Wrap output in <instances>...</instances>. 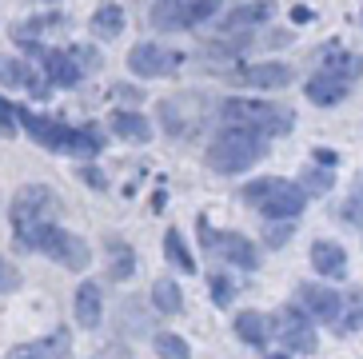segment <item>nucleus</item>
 I'll return each mask as SVG.
<instances>
[{
  "label": "nucleus",
  "mask_w": 363,
  "mask_h": 359,
  "mask_svg": "<svg viewBox=\"0 0 363 359\" xmlns=\"http://www.w3.org/2000/svg\"><path fill=\"white\" fill-rule=\"evenodd\" d=\"M272 136L256 132V128H240V124H224V132L208 144L203 160L216 176H240V172L256 168V160L267 156Z\"/></svg>",
  "instance_id": "nucleus-1"
},
{
  "label": "nucleus",
  "mask_w": 363,
  "mask_h": 359,
  "mask_svg": "<svg viewBox=\"0 0 363 359\" xmlns=\"http://www.w3.org/2000/svg\"><path fill=\"white\" fill-rule=\"evenodd\" d=\"M156 120L172 140H196L212 128V120H220V104L208 92H176L160 100Z\"/></svg>",
  "instance_id": "nucleus-2"
},
{
  "label": "nucleus",
  "mask_w": 363,
  "mask_h": 359,
  "mask_svg": "<svg viewBox=\"0 0 363 359\" xmlns=\"http://www.w3.org/2000/svg\"><path fill=\"white\" fill-rule=\"evenodd\" d=\"M308 200L311 196L299 188V180L291 184L284 176H259L252 184H244V204H252L264 220H299Z\"/></svg>",
  "instance_id": "nucleus-3"
},
{
  "label": "nucleus",
  "mask_w": 363,
  "mask_h": 359,
  "mask_svg": "<svg viewBox=\"0 0 363 359\" xmlns=\"http://www.w3.org/2000/svg\"><path fill=\"white\" fill-rule=\"evenodd\" d=\"M220 120L224 124H240V128H256L264 136H288L296 132V112L279 100H252V96H240V100H220Z\"/></svg>",
  "instance_id": "nucleus-4"
},
{
  "label": "nucleus",
  "mask_w": 363,
  "mask_h": 359,
  "mask_svg": "<svg viewBox=\"0 0 363 359\" xmlns=\"http://www.w3.org/2000/svg\"><path fill=\"white\" fill-rule=\"evenodd\" d=\"M16 243L28 248V252H36V255H48L65 272H88L92 267V248H88V240H80L76 232H68L60 223H40L36 232H28Z\"/></svg>",
  "instance_id": "nucleus-5"
},
{
  "label": "nucleus",
  "mask_w": 363,
  "mask_h": 359,
  "mask_svg": "<svg viewBox=\"0 0 363 359\" xmlns=\"http://www.w3.org/2000/svg\"><path fill=\"white\" fill-rule=\"evenodd\" d=\"M60 216H65V200L48 184H24V188L12 192L9 200V228L16 240L36 232L40 223H56Z\"/></svg>",
  "instance_id": "nucleus-6"
},
{
  "label": "nucleus",
  "mask_w": 363,
  "mask_h": 359,
  "mask_svg": "<svg viewBox=\"0 0 363 359\" xmlns=\"http://www.w3.org/2000/svg\"><path fill=\"white\" fill-rule=\"evenodd\" d=\"M224 0H152L148 24L156 32H188L220 16Z\"/></svg>",
  "instance_id": "nucleus-7"
},
{
  "label": "nucleus",
  "mask_w": 363,
  "mask_h": 359,
  "mask_svg": "<svg viewBox=\"0 0 363 359\" xmlns=\"http://www.w3.org/2000/svg\"><path fill=\"white\" fill-rule=\"evenodd\" d=\"M272 339H276L284 351H296V355H311V351L320 348V336H315V319L303 311V307H276L272 311Z\"/></svg>",
  "instance_id": "nucleus-8"
},
{
  "label": "nucleus",
  "mask_w": 363,
  "mask_h": 359,
  "mask_svg": "<svg viewBox=\"0 0 363 359\" xmlns=\"http://www.w3.org/2000/svg\"><path fill=\"white\" fill-rule=\"evenodd\" d=\"M21 48L33 56V64L52 80V88H76L88 76V68L80 64V56L72 53V44H68V48H44L40 40H28V44H21Z\"/></svg>",
  "instance_id": "nucleus-9"
},
{
  "label": "nucleus",
  "mask_w": 363,
  "mask_h": 359,
  "mask_svg": "<svg viewBox=\"0 0 363 359\" xmlns=\"http://www.w3.org/2000/svg\"><path fill=\"white\" fill-rule=\"evenodd\" d=\"M196 232H200V243L212 255L228 260V264L240 267V272H259V248L247 240V236H240V232H216L208 220L196 223Z\"/></svg>",
  "instance_id": "nucleus-10"
},
{
  "label": "nucleus",
  "mask_w": 363,
  "mask_h": 359,
  "mask_svg": "<svg viewBox=\"0 0 363 359\" xmlns=\"http://www.w3.org/2000/svg\"><path fill=\"white\" fill-rule=\"evenodd\" d=\"M184 64L180 48H168L160 40H140L132 44L128 53V72L140 76V80H164V76H176Z\"/></svg>",
  "instance_id": "nucleus-11"
},
{
  "label": "nucleus",
  "mask_w": 363,
  "mask_h": 359,
  "mask_svg": "<svg viewBox=\"0 0 363 359\" xmlns=\"http://www.w3.org/2000/svg\"><path fill=\"white\" fill-rule=\"evenodd\" d=\"M228 80L240 88H259V92H276V88H288L296 80V68L284 60H259V64H240L228 72Z\"/></svg>",
  "instance_id": "nucleus-12"
},
{
  "label": "nucleus",
  "mask_w": 363,
  "mask_h": 359,
  "mask_svg": "<svg viewBox=\"0 0 363 359\" xmlns=\"http://www.w3.org/2000/svg\"><path fill=\"white\" fill-rule=\"evenodd\" d=\"M16 112H21L24 136L33 140V144H40L44 152H60L65 156L72 124H65V120H56V116H44V112H33V108H16Z\"/></svg>",
  "instance_id": "nucleus-13"
},
{
  "label": "nucleus",
  "mask_w": 363,
  "mask_h": 359,
  "mask_svg": "<svg viewBox=\"0 0 363 359\" xmlns=\"http://www.w3.org/2000/svg\"><path fill=\"white\" fill-rule=\"evenodd\" d=\"M296 304L308 311L315 324H335L343 311V296L335 292V287H323V284H311V280H303V284H296Z\"/></svg>",
  "instance_id": "nucleus-14"
},
{
  "label": "nucleus",
  "mask_w": 363,
  "mask_h": 359,
  "mask_svg": "<svg viewBox=\"0 0 363 359\" xmlns=\"http://www.w3.org/2000/svg\"><path fill=\"white\" fill-rule=\"evenodd\" d=\"M68 351H72V331L52 328L48 336L28 339V343H21V348H12L4 359H68Z\"/></svg>",
  "instance_id": "nucleus-15"
},
{
  "label": "nucleus",
  "mask_w": 363,
  "mask_h": 359,
  "mask_svg": "<svg viewBox=\"0 0 363 359\" xmlns=\"http://www.w3.org/2000/svg\"><path fill=\"white\" fill-rule=\"evenodd\" d=\"M108 128H112V136H116V140H124V144H136V148L152 144V136H156L152 120L144 116V112H136V108H116V112L108 116Z\"/></svg>",
  "instance_id": "nucleus-16"
},
{
  "label": "nucleus",
  "mask_w": 363,
  "mask_h": 359,
  "mask_svg": "<svg viewBox=\"0 0 363 359\" xmlns=\"http://www.w3.org/2000/svg\"><path fill=\"white\" fill-rule=\"evenodd\" d=\"M276 16V4L272 0H244V4H235L220 16V28L216 32H247V28H259Z\"/></svg>",
  "instance_id": "nucleus-17"
},
{
  "label": "nucleus",
  "mask_w": 363,
  "mask_h": 359,
  "mask_svg": "<svg viewBox=\"0 0 363 359\" xmlns=\"http://www.w3.org/2000/svg\"><path fill=\"white\" fill-rule=\"evenodd\" d=\"M347 92H352V80H343V76H335V72H323V68L315 76H308V84H303V96H308L315 108L343 104Z\"/></svg>",
  "instance_id": "nucleus-18"
},
{
  "label": "nucleus",
  "mask_w": 363,
  "mask_h": 359,
  "mask_svg": "<svg viewBox=\"0 0 363 359\" xmlns=\"http://www.w3.org/2000/svg\"><path fill=\"white\" fill-rule=\"evenodd\" d=\"M72 311H76V324H80L84 331H96L100 328V319H104V292H100L96 280H84V284L76 287Z\"/></svg>",
  "instance_id": "nucleus-19"
},
{
  "label": "nucleus",
  "mask_w": 363,
  "mask_h": 359,
  "mask_svg": "<svg viewBox=\"0 0 363 359\" xmlns=\"http://www.w3.org/2000/svg\"><path fill=\"white\" fill-rule=\"evenodd\" d=\"M232 331L240 343H247V348L256 351H267V343H272V316H259V311H235L232 319Z\"/></svg>",
  "instance_id": "nucleus-20"
},
{
  "label": "nucleus",
  "mask_w": 363,
  "mask_h": 359,
  "mask_svg": "<svg viewBox=\"0 0 363 359\" xmlns=\"http://www.w3.org/2000/svg\"><path fill=\"white\" fill-rule=\"evenodd\" d=\"M311 267L320 280H343L347 275V252H343V243L335 240H315L311 243Z\"/></svg>",
  "instance_id": "nucleus-21"
},
{
  "label": "nucleus",
  "mask_w": 363,
  "mask_h": 359,
  "mask_svg": "<svg viewBox=\"0 0 363 359\" xmlns=\"http://www.w3.org/2000/svg\"><path fill=\"white\" fill-rule=\"evenodd\" d=\"M320 68L323 72H335V76H343V80H359L363 76V56L359 53H352V48H343V44H328L320 53Z\"/></svg>",
  "instance_id": "nucleus-22"
},
{
  "label": "nucleus",
  "mask_w": 363,
  "mask_h": 359,
  "mask_svg": "<svg viewBox=\"0 0 363 359\" xmlns=\"http://www.w3.org/2000/svg\"><path fill=\"white\" fill-rule=\"evenodd\" d=\"M104 144H108V136L100 132V124H76L72 136H68L65 156L68 160H96L104 152Z\"/></svg>",
  "instance_id": "nucleus-23"
},
{
  "label": "nucleus",
  "mask_w": 363,
  "mask_h": 359,
  "mask_svg": "<svg viewBox=\"0 0 363 359\" xmlns=\"http://www.w3.org/2000/svg\"><path fill=\"white\" fill-rule=\"evenodd\" d=\"M56 28H68V16L60 9H48V12H36V16L16 24V28H12V40L28 44V40H40V36H48V32H56Z\"/></svg>",
  "instance_id": "nucleus-24"
},
{
  "label": "nucleus",
  "mask_w": 363,
  "mask_h": 359,
  "mask_svg": "<svg viewBox=\"0 0 363 359\" xmlns=\"http://www.w3.org/2000/svg\"><path fill=\"white\" fill-rule=\"evenodd\" d=\"M104 252H108V280L112 284L132 280V272H136V248L128 240H108Z\"/></svg>",
  "instance_id": "nucleus-25"
},
{
  "label": "nucleus",
  "mask_w": 363,
  "mask_h": 359,
  "mask_svg": "<svg viewBox=\"0 0 363 359\" xmlns=\"http://www.w3.org/2000/svg\"><path fill=\"white\" fill-rule=\"evenodd\" d=\"M124 24H128V16H124V9L120 4H100L96 12H92V21H88V32L96 36V40H116L120 32H124Z\"/></svg>",
  "instance_id": "nucleus-26"
},
{
  "label": "nucleus",
  "mask_w": 363,
  "mask_h": 359,
  "mask_svg": "<svg viewBox=\"0 0 363 359\" xmlns=\"http://www.w3.org/2000/svg\"><path fill=\"white\" fill-rule=\"evenodd\" d=\"M164 260H168L180 275H196V267H200L196 264V255H192V248L184 243L180 228H168V232H164Z\"/></svg>",
  "instance_id": "nucleus-27"
},
{
  "label": "nucleus",
  "mask_w": 363,
  "mask_h": 359,
  "mask_svg": "<svg viewBox=\"0 0 363 359\" xmlns=\"http://www.w3.org/2000/svg\"><path fill=\"white\" fill-rule=\"evenodd\" d=\"M148 299H152V307H156L160 316H180V311H184V292H180V284H176V280H164V275L152 284Z\"/></svg>",
  "instance_id": "nucleus-28"
},
{
  "label": "nucleus",
  "mask_w": 363,
  "mask_h": 359,
  "mask_svg": "<svg viewBox=\"0 0 363 359\" xmlns=\"http://www.w3.org/2000/svg\"><path fill=\"white\" fill-rule=\"evenodd\" d=\"M335 331H340V336L363 331V287H352V292L343 296V311H340V319H335Z\"/></svg>",
  "instance_id": "nucleus-29"
},
{
  "label": "nucleus",
  "mask_w": 363,
  "mask_h": 359,
  "mask_svg": "<svg viewBox=\"0 0 363 359\" xmlns=\"http://www.w3.org/2000/svg\"><path fill=\"white\" fill-rule=\"evenodd\" d=\"M33 76H36V64L16 60V56H0V84L4 88H28Z\"/></svg>",
  "instance_id": "nucleus-30"
},
{
  "label": "nucleus",
  "mask_w": 363,
  "mask_h": 359,
  "mask_svg": "<svg viewBox=\"0 0 363 359\" xmlns=\"http://www.w3.org/2000/svg\"><path fill=\"white\" fill-rule=\"evenodd\" d=\"M340 220L355 232H363V176L352 180V192H347V200L340 204Z\"/></svg>",
  "instance_id": "nucleus-31"
},
{
  "label": "nucleus",
  "mask_w": 363,
  "mask_h": 359,
  "mask_svg": "<svg viewBox=\"0 0 363 359\" xmlns=\"http://www.w3.org/2000/svg\"><path fill=\"white\" fill-rule=\"evenodd\" d=\"M299 188L308 192V196H328V192L335 188V168H323V164L308 168L299 176Z\"/></svg>",
  "instance_id": "nucleus-32"
},
{
  "label": "nucleus",
  "mask_w": 363,
  "mask_h": 359,
  "mask_svg": "<svg viewBox=\"0 0 363 359\" xmlns=\"http://www.w3.org/2000/svg\"><path fill=\"white\" fill-rule=\"evenodd\" d=\"M208 296H212V304L220 307V311H228V307L235 304V280L224 272H212L208 275Z\"/></svg>",
  "instance_id": "nucleus-33"
},
{
  "label": "nucleus",
  "mask_w": 363,
  "mask_h": 359,
  "mask_svg": "<svg viewBox=\"0 0 363 359\" xmlns=\"http://www.w3.org/2000/svg\"><path fill=\"white\" fill-rule=\"evenodd\" d=\"M152 348L160 359H192V348H188V339L176 336V331H160V336L152 339Z\"/></svg>",
  "instance_id": "nucleus-34"
},
{
  "label": "nucleus",
  "mask_w": 363,
  "mask_h": 359,
  "mask_svg": "<svg viewBox=\"0 0 363 359\" xmlns=\"http://www.w3.org/2000/svg\"><path fill=\"white\" fill-rule=\"evenodd\" d=\"M291 236H296V220H267L264 228H259V240H264V248H284V243H291Z\"/></svg>",
  "instance_id": "nucleus-35"
},
{
  "label": "nucleus",
  "mask_w": 363,
  "mask_h": 359,
  "mask_svg": "<svg viewBox=\"0 0 363 359\" xmlns=\"http://www.w3.org/2000/svg\"><path fill=\"white\" fill-rule=\"evenodd\" d=\"M24 287V272L12 264L9 255H0V296H12V292H21Z\"/></svg>",
  "instance_id": "nucleus-36"
},
{
  "label": "nucleus",
  "mask_w": 363,
  "mask_h": 359,
  "mask_svg": "<svg viewBox=\"0 0 363 359\" xmlns=\"http://www.w3.org/2000/svg\"><path fill=\"white\" fill-rule=\"evenodd\" d=\"M16 132H21V112H16V104L9 96H0V136L12 140Z\"/></svg>",
  "instance_id": "nucleus-37"
},
{
  "label": "nucleus",
  "mask_w": 363,
  "mask_h": 359,
  "mask_svg": "<svg viewBox=\"0 0 363 359\" xmlns=\"http://www.w3.org/2000/svg\"><path fill=\"white\" fill-rule=\"evenodd\" d=\"M112 96H116V100H124V104L128 108H136V104H144V88H128V84H112Z\"/></svg>",
  "instance_id": "nucleus-38"
},
{
  "label": "nucleus",
  "mask_w": 363,
  "mask_h": 359,
  "mask_svg": "<svg viewBox=\"0 0 363 359\" xmlns=\"http://www.w3.org/2000/svg\"><path fill=\"white\" fill-rule=\"evenodd\" d=\"M72 53L80 56V64H84L88 72H96V68H100V56H96V48H92V44H72Z\"/></svg>",
  "instance_id": "nucleus-39"
},
{
  "label": "nucleus",
  "mask_w": 363,
  "mask_h": 359,
  "mask_svg": "<svg viewBox=\"0 0 363 359\" xmlns=\"http://www.w3.org/2000/svg\"><path fill=\"white\" fill-rule=\"evenodd\" d=\"M80 180H84L88 188H96V192L108 188V176H104L100 168H92V164H84V168H80Z\"/></svg>",
  "instance_id": "nucleus-40"
},
{
  "label": "nucleus",
  "mask_w": 363,
  "mask_h": 359,
  "mask_svg": "<svg viewBox=\"0 0 363 359\" xmlns=\"http://www.w3.org/2000/svg\"><path fill=\"white\" fill-rule=\"evenodd\" d=\"M311 160L323 164V168H335V164H340V152L335 148H311Z\"/></svg>",
  "instance_id": "nucleus-41"
},
{
  "label": "nucleus",
  "mask_w": 363,
  "mask_h": 359,
  "mask_svg": "<svg viewBox=\"0 0 363 359\" xmlns=\"http://www.w3.org/2000/svg\"><path fill=\"white\" fill-rule=\"evenodd\" d=\"M291 21H299V24H308V21H311V12H308V9H291Z\"/></svg>",
  "instance_id": "nucleus-42"
},
{
  "label": "nucleus",
  "mask_w": 363,
  "mask_h": 359,
  "mask_svg": "<svg viewBox=\"0 0 363 359\" xmlns=\"http://www.w3.org/2000/svg\"><path fill=\"white\" fill-rule=\"evenodd\" d=\"M267 359H291L288 351H267Z\"/></svg>",
  "instance_id": "nucleus-43"
},
{
  "label": "nucleus",
  "mask_w": 363,
  "mask_h": 359,
  "mask_svg": "<svg viewBox=\"0 0 363 359\" xmlns=\"http://www.w3.org/2000/svg\"><path fill=\"white\" fill-rule=\"evenodd\" d=\"M40 4H52V0H40Z\"/></svg>",
  "instance_id": "nucleus-44"
},
{
  "label": "nucleus",
  "mask_w": 363,
  "mask_h": 359,
  "mask_svg": "<svg viewBox=\"0 0 363 359\" xmlns=\"http://www.w3.org/2000/svg\"><path fill=\"white\" fill-rule=\"evenodd\" d=\"M0 211H4V200H0Z\"/></svg>",
  "instance_id": "nucleus-45"
}]
</instances>
